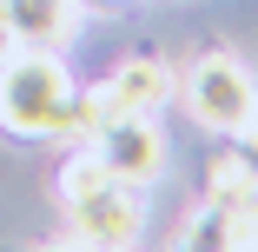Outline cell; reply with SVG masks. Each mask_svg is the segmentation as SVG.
<instances>
[{"label": "cell", "mask_w": 258, "mask_h": 252, "mask_svg": "<svg viewBox=\"0 0 258 252\" xmlns=\"http://www.w3.org/2000/svg\"><path fill=\"white\" fill-rule=\"evenodd\" d=\"M73 73L53 46H14L0 67V126L14 139H60Z\"/></svg>", "instance_id": "1"}, {"label": "cell", "mask_w": 258, "mask_h": 252, "mask_svg": "<svg viewBox=\"0 0 258 252\" xmlns=\"http://www.w3.org/2000/svg\"><path fill=\"white\" fill-rule=\"evenodd\" d=\"M179 99L185 113L205 126V133H238L245 113L258 107V80L238 54H225V46H212V54H199L185 73H179Z\"/></svg>", "instance_id": "2"}, {"label": "cell", "mask_w": 258, "mask_h": 252, "mask_svg": "<svg viewBox=\"0 0 258 252\" xmlns=\"http://www.w3.org/2000/svg\"><path fill=\"white\" fill-rule=\"evenodd\" d=\"M139 232H146V192L133 179H99L93 192L67 199L60 245H139Z\"/></svg>", "instance_id": "3"}, {"label": "cell", "mask_w": 258, "mask_h": 252, "mask_svg": "<svg viewBox=\"0 0 258 252\" xmlns=\"http://www.w3.org/2000/svg\"><path fill=\"white\" fill-rule=\"evenodd\" d=\"M86 146L106 160V173H113V179L152 186V179L166 173V133H159V113H119V120L99 126Z\"/></svg>", "instance_id": "4"}, {"label": "cell", "mask_w": 258, "mask_h": 252, "mask_svg": "<svg viewBox=\"0 0 258 252\" xmlns=\"http://www.w3.org/2000/svg\"><path fill=\"white\" fill-rule=\"evenodd\" d=\"M172 93H179V73H172L166 60L133 54V60H119L106 80L93 86V107H99V126H106V120H119V113H159Z\"/></svg>", "instance_id": "5"}, {"label": "cell", "mask_w": 258, "mask_h": 252, "mask_svg": "<svg viewBox=\"0 0 258 252\" xmlns=\"http://www.w3.org/2000/svg\"><path fill=\"white\" fill-rule=\"evenodd\" d=\"M0 27L14 46H73L86 27V0H0Z\"/></svg>", "instance_id": "6"}, {"label": "cell", "mask_w": 258, "mask_h": 252, "mask_svg": "<svg viewBox=\"0 0 258 252\" xmlns=\"http://www.w3.org/2000/svg\"><path fill=\"white\" fill-rule=\"evenodd\" d=\"M205 199H219V206H232V213L258 206V166L238 153V146L212 160V173H205Z\"/></svg>", "instance_id": "7"}, {"label": "cell", "mask_w": 258, "mask_h": 252, "mask_svg": "<svg viewBox=\"0 0 258 252\" xmlns=\"http://www.w3.org/2000/svg\"><path fill=\"white\" fill-rule=\"evenodd\" d=\"M232 139H238V153H245V160H251V166H258V107H251V113H245V126H238V133H232Z\"/></svg>", "instance_id": "8"}, {"label": "cell", "mask_w": 258, "mask_h": 252, "mask_svg": "<svg viewBox=\"0 0 258 252\" xmlns=\"http://www.w3.org/2000/svg\"><path fill=\"white\" fill-rule=\"evenodd\" d=\"M7 54H14V33H7V27H0V67H7Z\"/></svg>", "instance_id": "9"}, {"label": "cell", "mask_w": 258, "mask_h": 252, "mask_svg": "<svg viewBox=\"0 0 258 252\" xmlns=\"http://www.w3.org/2000/svg\"><path fill=\"white\" fill-rule=\"evenodd\" d=\"M93 7H119V0H86V14H93Z\"/></svg>", "instance_id": "10"}]
</instances>
